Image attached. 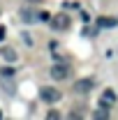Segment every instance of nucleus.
Segmentation results:
<instances>
[{"label":"nucleus","instance_id":"f257e3e1","mask_svg":"<svg viewBox=\"0 0 118 120\" xmlns=\"http://www.w3.org/2000/svg\"><path fill=\"white\" fill-rule=\"evenodd\" d=\"M39 97H42L44 102H49V104H53V102H58L63 95H60V90L49 88V86H46V88H39Z\"/></svg>","mask_w":118,"mask_h":120},{"label":"nucleus","instance_id":"f03ea898","mask_svg":"<svg viewBox=\"0 0 118 120\" xmlns=\"http://www.w3.org/2000/svg\"><path fill=\"white\" fill-rule=\"evenodd\" d=\"M49 74H51V79H56V81H63V79L70 76V67L67 65H53L49 69Z\"/></svg>","mask_w":118,"mask_h":120},{"label":"nucleus","instance_id":"7ed1b4c3","mask_svg":"<svg viewBox=\"0 0 118 120\" xmlns=\"http://www.w3.org/2000/svg\"><path fill=\"white\" fill-rule=\"evenodd\" d=\"M51 28H56V30H65V28H70V16L67 14H56V16H51Z\"/></svg>","mask_w":118,"mask_h":120},{"label":"nucleus","instance_id":"20e7f679","mask_svg":"<svg viewBox=\"0 0 118 120\" xmlns=\"http://www.w3.org/2000/svg\"><path fill=\"white\" fill-rule=\"evenodd\" d=\"M90 88H93V79H79L72 90L79 92V95H86V92H90Z\"/></svg>","mask_w":118,"mask_h":120},{"label":"nucleus","instance_id":"39448f33","mask_svg":"<svg viewBox=\"0 0 118 120\" xmlns=\"http://www.w3.org/2000/svg\"><path fill=\"white\" fill-rule=\"evenodd\" d=\"M21 19H23L26 23H35V21H39V14H35V12H30V9H21Z\"/></svg>","mask_w":118,"mask_h":120},{"label":"nucleus","instance_id":"423d86ee","mask_svg":"<svg viewBox=\"0 0 118 120\" xmlns=\"http://www.w3.org/2000/svg\"><path fill=\"white\" fill-rule=\"evenodd\" d=\"M116 23H118V19H114V16L111 19H97V26L100 28H114Z\"/></svg>","mask_w":118,"mask_h":120},{"label":"nucleus","instance_id":"0eeeda50","mask_svg":"<svg viewBox=\"0 0 118 120\" xmlns=\"http://www.w3.org/2000/svg\"><path fill=\"white\" fill-rule=\"evenodd\" d=\"M114 102H116V92H114V90H106L102 95V104L109 106V104H114Z\"/></svg>","mask_w":118,"mask_h":120},{"label":"nucleus","instance_id":"6e6552de","mask_svg":"<svg viewBox=\"0 0 118 120\" xmlns=\"http://www.w3.org/2000/svg\"><path fill=\"white\" fill-rule=\"evenodd\" d=\"M0 53H2V58L7 60V62H14V60H16V51H14V49H2Z\"/></svg>","mask_w":118,"mask_h":120},{"label":"nucleus","instance_id":"1a4fd4ad","mask_svg":"<svg viewBox=\"0 0 118 120\" xmlns=\"http://www.w3.org/2000/svg\"><path fill=\"white\" fill-rule=\"evenodd\" d=\"M93 116H95L97 120H104V118H109V109H106V106L102 104V109H97V111H95Z\"/></svg>","mask_w":118,"mask_h":120},{"label":"nucleus","instance_id":"9d476101","mask_svg":"<svg viewBox=\"0 0 118 120\" xmlns=\"http://www.w3.org/2000/svg\"><path fill=\"white\" fill-rule=\"evenodd\" d=\"M0 76L9 79V76H14V69H12V67H2V69H0Z\"/></svg>","mask_w":118,"mask_h":120},{"label":"nucleus","instance_id":"9b49d317","mask_svg":"<svg viewBox=\"0 0 118 120\" xmlns=\"http://www.w3.org/2000/svg\"><path fill=\"white\" fill-rule=\"evenodd\" d=\"M46 118H49V120H56V118H60V113H58V111H49Z\"/></svg>","mask_w":118,"mask_h":120},{"label":"nucleus","instance_id":"f8f14e48","mask_svg":"<svg viewBox=\"0 0 118 120\" xmlns=\"http://www.w3.org/2000/svg\"><path fill=\"white\" fill-rule=\"evenodd\" d=\"M39 21H51V14H46V12H42V14H39Z\"/></svg>","mask_w":118,"mask_h":120},{"label":"nucleus","instance_id":"ddd939ff","mask_svg":"<svg viewBox=\"0 0 118 120\" xmlns=\"http://www.w3.org/2000/svg\"><path fill=\"white\" fill-rule=\"evenodd\" d=\"M2 39H5V28L0 26V42H2Z\"/></svg>","mask_w":118,"mask_h":120},{"label":"nucleus","instance_id":"4468645a","mask_svg":"<svg viewBox=\"0 0 118 120\" xmlns=\"http://www.w3.org/2000/svg\"><path fill=\"white\" fill-rule=\"evenodd\" d=\"M28 2H42V0H28Z\"/></svg>","mask_w":118,"mask_h":120},{"label":"nucleus","instance_id":"2eb2a0df","mask_svg":"<svg viewBox=\"0 0 118 120\" xmlns=\"http://www.w3.org/2000/svg\"><path fill=\"white\" fill-rule=\"evenodd\" d=\"M0 118H2V113H0Z\"/></svg>","mask_w":118,"mask_h":120}]
</instances>
